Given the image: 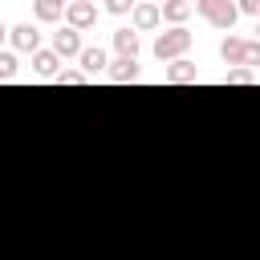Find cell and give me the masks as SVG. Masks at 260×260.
Listing matches in <instances>:
<instances>
[{"mask_svg":"<svg viewBox=\"0 0 260 260\" xmlns=\"http://www.w3.org/2000/svg\"><path fill=\"white\" fill-rule=\"evenodd\" d=\"M150 4H158V0H150Z\"/></svg>","mask_w":260,"mask_h":260,"instance_id":"24","label":"cell"},{"mask_svg":"<svg viewBox=\"0 0 260 260\" xmlns=\"http://www.w3.org/2000/svg\"><path fill=\"white\" fill-rule=\"evenodd\" d=\"M187 16H191V4L187 0H158V20H167L171 28H179Z\"/></svg>","mask_w":260,"mask_h":260,"instance_id":"10","label":"cell"},{"mask_svg":"<svg viewBox=\"0 0 260 260\" xmlns=\"http://www.w3.org/2000/svg\"><path fill=\"white\" fill-rule=\"evenodd\" d=\"M134 8V0H106V12H114V16H126Z\"/></svg>","mask_w":260,"mask_h":260,"instance_id":"19","label":"cell"},{"mask_svg":"<svg viewBox=\"0 0 260 260\" xmlns=\"http://www.w3.org/2000/svg\"><path fill=\"white\" fill-rule=\"evenodd\" d=\"M16 77V53L0 49V81H12Z\"/></svg>","mask_w":260,"mask_h":260,"instance_id":"16","label":"cell"},{"mask_svg":"<svg viewBox=\"0 0 260 260\" xmlns=\"http://www.w3.org/2000/svg\"><path fill=\"white\" fill-rule=\"evenodd\" d=\"M4 41H8V28H4V20H0V45H4Z\"/></svg>","mask_w":260,"mask_h":260,"instance_id":"20","label":"cell"},{"mask_svg":"<svg viewBox=\"0 0 260 260\" xmlns=\"http://www.w3.org/2000/svg\"><path fill=\"white\" fill-rule=\"evenodd\" d=\"M219 57H223V65H244V69H260V45L256 41H240V37H223V45H219Z\"/></svg>","mask_w":260,"mask_h":260,"instance_id":"1","label":"cell"},{"mask_svg":"<svg viewBox=\"0 0 260 260\" xmlns=\"http://www.w3.org/2000/svg\"><path fill=\"white\" fill-rule=\"evenodd\" d=\"M162 20H158V4H150V0H134V8H130V28L134 32H150V28H158Z\"/></svg>","mask_w":260,"mask_h":260,"instance_id":"5","label":"cell"},{"mask_svg":"<svg viewBox=\"0 0 260 260\" xmlns=\"http://www.w3.org/2000/svg\"><path fill=\"white\" fill-rule=\"evenodd\" d=\"M57 69H61V57H57L53 49H37V53H32V73H37V77H49V81H53Z\"/></svg>","mask_w":260,"mask_h":260,"instance_id":"12","label":"cell"},{"mask_svg":"<svg viewBox=\"0 0 260 260\" xmlns=\"http://www.w3.org/2000/svg\"><path fill=\"white\" fill-rule=\"evenodd\" d=\"M53 81H57V85H81V81H89V77H81V69H57Z\"/></svg>","mask_w":260,"mask_h":260,"instance_id":"17","label":"cell"},{"mask_svg":"<svg viewBox=\"0 0 260 260\" xmlns=\"http://www.w3.org/2000/svg\"><path fill=\"white\" fill-rule=\"evenodd\" d=\"M114 49H118V57H138V32L134 28H118L114 32Z\"/></svg>","mask_w":260,"mask_h":260,"instance_id":"14","label":"cell"},{"mask_svg":"<svg viewBox=\"0 0 260 260\" xmlns=\"http://www.w3.org/2000/svg\"><path fill=\"white\" fill-rule=\"evenodd\" d=\"M167 81H171V85H195V81H199V65L187 61V57L167 61Z\"/></svg>","mask_w":260,"mask_h":260,"instance_id":"7","label":"cell"},{"mask_svg":"<svg viewBox=\"0 0 260 260\" xmlns=\"http://www.w3.org/2000/svg\"><path fill=\"white\" fill-rule=\"evenodd\" d=\"M191 8H195L207 24H215V28H232V24H236V16H240L232 0H195Z\"/></svg>","mask_w":260,"mask_h":260,"instance_id":"3","label":"cell"},{"mask_svg":"<svg viewBox=\"0 0 260 260\" xmlns=\"http://www.w3.org/2000/svg\"><path fill=\"white\" fill-rule=\"evenodd\" d=\"M81 4H98V0H81Z\"/></svg>","mask_w":260,"mask_h":260,"instance_id":"21","label":"cell"},{"mask_svg":"<svg viewBox=\"0 0 260 260\" xmlns=\"http://www.w3.org/2000/svg\"><path fill=\"white\" fill-rule=\"evenodd\" d=\"M85 45H81V32L77 28H61V32H53V53L61 57V61H69V57H77Z\"/></svg>","mask_w":260,"mask_h":260,"instance_id":"6","label":"cell"},{"mask_svg":"<svg viewBox=\"0 0 260 260\" xmlns=\"http://www.w3.org/2000/svg\"><path fill=\"white\" fill-rule=\"evenodd\" d=\"M57 4H69V0H57Z\"/></svg>","mask_w":260,"mask_h":260,"instance_id":"22","label":"cell"},{"mask_svg":"<svg viewBox=\"0 0 260 260\" xmlns=\"http://www.w3.org/2000/svg\"><path fill=\"white\" fill-rule=\"evenodd\" d=\"M61 16H65V28H77V32H85V28H93V24H98V4H81V0H69Z\"/></svg>","mask_w":260,"mask_h":260,"instance_id":"4","label":"cell"},{"mask_svg":"<svg viewBox=\"0 0 260 260\" xmlns=\"http://www.w3.org/2000/svg\"><path fill=\"white\" fill-rule=\"evenodd\" d=\"M8 41H12L16 53H37V49H41V32H37L32 24H16V28H8Z\"/></svg>","mask_w":260,"mask_h":260,"instance_id":"8","label":"cell"},{"mask_svg":"<svg viewBox=\"0 0 260 260\" xmlns=\"http://www.w3.org/2000/svg\"><path fill=\"white\" fill-rule=\"evenodd\" d=\"M236 12L240 16H260V0H236Z\"/></svg>","mask_w":260,"mask_h":260,"instance_id":"18","label":"cell"},{"mask_svg":"<svg viewBox=\"0 0 260 260\" xmlns=\"http://www.w3.org/2000/svg\"><path fill=\"white\" fill-rule=\"evenodd\" d=\"M106 77L114 85H126V81H138V57H118L106 65Z\"/></svg>","mask_w":260,"mask_h":260,"instance_id":"9","label":"cell"},{"mask_svg":"<svg viewBox=\"0 0 260 260\" xmlns=\"http://www.w3.org/2000/svg\"><path fill=\"white\" fill-rule=\"evenodd\" d=\"M61 12H65V4H57V0H32V16L41 24H57Z\"/></svg>","mask_w":260,"mask_h":260,"instance_id":"13","label":"cell"},{"mask_svg":"<svg viewBox=\"0 0 260 260\" xmlns=\"http://www.w3.org/2000/svg\"><path fill=\"white\" fill-rule=\"evenodd\" d=\"M228 85H256V73L252 69H244V65H236V69H228V77H223Z\"/></svg>","mask_w":260,"mask_h":260,"instance_id":"15","label":"cell"},{"mask_svg":"<svg viewBox=\"0 0 260 260\" xmlns=\"http://www.w3.org/2000/svg\"><path fill=\"white\" fill-rule=\"evenodd\" d=\"M187 49H191V32H187L183 24H179V28H167V32L154 37V57H158V61H179Z\"/></svg>","mask_w":260,"mask_h":260,"instance_id":"2","label":"cell"},{"mask_svg":"<svg viewBox=\"0 0 260 260\" xmlns=\"http://www.w3.org/2000/svg\"><path fill=\"white\" fill-rule=\"evenodd\" d=\"M187 4H195V0H187Z\"/></svg>","mask_w":260,"mask_h":260,"instance_id":"23","label":"cell"},{"mask_svg":"<svg viewBox=\"0 0 260 260\" xmlns=\"http://www.w3.org/2000/svg\"><path fill=\"white\" fill-rule=\"evenodd\" d=\"M77 61H81V77H98V73H106V65H110L102 49H81Z\"/></svg>","mask_w":260,"mask_h":260,"instance_id":"11","label":"cell"}]
</instances>
